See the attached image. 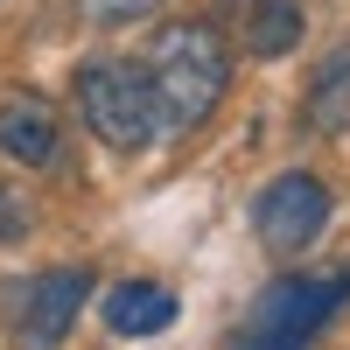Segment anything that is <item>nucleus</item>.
Wrapping results in <instances>:
<instances>
[{"label":"nucleus","instance_id":"nucleus-4","mask_svg":"<svg viewBox=\"0 0 350 350\" xmlns=\"http://www.w3.org/2000/svg\"><path fill=\"white\" fill-rule=\"evenodd\" d=\"M323 224H329V189H323V175H308V168H287V175H273V183L252 196V231H259V245L273 259H301L323 239Z\"/></svg>","mask_w":350,"mask_h":350},{"label":"nucleus","instance_id":"nucleus-9","mask_svg":"<svg viewBox=\"0 0 350 350\" xmlns=\"http://www.w3.org/2000/svg\"><path fill=\"white\" fill-rule=\"evenodd\" d=\"M295 42H301V8L295 0H259L245 14V49L252 56H287Z\"/></svg>","mask_w":350,"mask_h":350},{"label":"nucleus","instance_id":"nucleus-7","mask_svg":"<svg viewBox=\"0 0 350 350\" xmlns=\"http://www.w3.org/2000/svg\"><path fill=\"white\" fill-rule=\"evenodd\" d=\"M175 323V295L161 280H120L105 295V329L112 336H161Z\"/></svg>","mask_w":350,"mask_h":350},{"label":"nucleus","instance_id":"nucleus-5","mask_svg":"<svg viewBox=\"0 0 350 350\" xmlns=\"http://www.w3.org/2000/svg\"><path fill=\"white\" fill-rule=\"evenodd\" d=\"M92 301V267H49L8 287V329L21 336V350H56L70 336L77 308Z\"/></svg>","mask_w":350,"mask_h":350},{"label":"nucleus","instance_id":"nucleus-6","mask_svg":"<svg viewBox=\"0 0 350 350\" xmlns=\"http://www.w3.org/2000/svg\"><path fill=\"white\" fill-rule=\"evenodd\" d=\"M0 154L21 161V168H49L56 161V112L36 92L0 98Z\"/></svg>","mask_w":350,"mask_h":350},{"label":"nucleus","instance_id":"nucleus-1","mask_svg":"<svg viewBox=\"0 0 350 350\" xmlns=\"http://www.w3.org/2000/svg\"><path fill=\"white\" fill-rule=\"evenodd\" d=\"M148 77L161 98V126L168 133H196L217 112V98L231 92V49L217 36V21H168L148 42Z\"/></svg>","mask_w":350,"mask_h":350},{"label":"nucleus","instance_id":"nucleus-11","mask_svg":"<svg viewBox=\"0 0 350 350\" xmlns=\"http://www.w3.org/2000/svg\"><path fill=\"white\" fill-rule=\"evenodd\" d=\"M28 224H36V211L21 203V189H8V183H0V245L28 239Z\"/></svg>","mask_w":350,"mask_h":350},{"label":"nucleus","instance_id":"nucleus-8","mask_svg":"<svg viewBox=\"0 0 350 350\" xmlns=\"http://www.w3.org/2000/svg\"><path fill=\"white\" fill-rule=\"evenodd\" d=\"M301 120H308V133H350V42H336L323 64H315Z\"/></svg>","mask_w":350,"mask_h":350},{"label":"nucleus","instance_id":"nucleus-10","mask_svg":"<svg viewBox=\"0 0 350 350\" xmlns=\"http://www.w3.org/2000/svg\"><path fill=\"white\" fill-rule=\"evenodd\" d=\"M161 0H77V14L92 28H126V21H148Z\"/></svg>","mask_w":350,"mask_h":350},{"label":"nucleus","instance_id":"nucleus-3","mask_svg":"<svg viewBox=\"0 0 350 350\" xmlns=\"http://www.w3.org/2000/svg\"><path fill=\"white\" fill-rule=\"evenodd\" d=\"M77 112L112 154H140V148H154L168 133L154 77H148V64H133V56H92V64L77 70Z\"/></svg>","mask_w":350,"mask_h":350},{"label":"nucleus","instance_id":"nucleus-2","mask_svg":"<svg viewBox=\"0 0 350 350\" xmlns=\"http://www.w3.org/2000/svg\"><path fill=\"white\" fill-rule=\"evenodd\" d=\"M343 308H350V267H336V273H280L273 287H259V301L245 308V323L231 329L224 350H308Z\"/></svg>","mask_w":350,"mask_h":350}]
</instances>
